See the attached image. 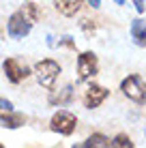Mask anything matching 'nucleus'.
<instances>
[{
    "label": "nucleus",
    "instance_id": "nucleus-1",
    "mask_svg": "<svg viewBox=\"0 0 146 148\" xmlns=\"http://www.w3.org/2000/svg\"><path fill=\"white\" fill-rule=\"evenodd\" d=\"M60 71H62V69H60V64L56 62V60H52V58L39 60V62L34 64V75H37L39 84H41L43 88H47V90L54 88V84H56Z\"/></svg>",
    "mask_w": 146,
    "mask_h": 148
},
{
    "label": "nucleus",
    "instance_id": "nucleus-2",
    "mask_svg": "<svg viewBox=\"0 0 146 148\" xmlns=\"http://www.w3.org/2000/svg\"><path fill=\"white\" fill-rule=\"evenodd\" d=\"M120 90H123V95L127 97V99H131L133 103H140L144 105L146 103V82L140 77V75H129V77H125L120 82Z\"/></svg>",
    "mask_w": 146,
    "mask_h": 148
},
{
    "label": "nucleus",
    "instance_id": "nucleus-3",
    "mask_svg": "<svg viewBox=\"0 0 146 148\" xmlns=\"http://www.w3.org/2000/svg\"><path fill=\"white\" fill-rule=\"evenodd\" d=\"M99 73V60L95 52H82L77 56V82H88Z\"/></svg>",
    "mask_w": 146,
    "mask_h": 148
},
{
    "label": "nucleus",
    "instance_id": "nucleus-4",
    "mask_svg": "<svg viewBox=\"0 0 146 148\" xmlns=\"http://www.w3.org/2000/svg\"><path fill=\"white\" fill-rule=\"evenodd\" d=\"M75 125H77V118H75V114L67 110H58L56 114L52 116V120H49V129L54 131V133H60V135H71L75 131Z\"/></svg>",
    "mask_w": 146,
    "mask_h": 148
},
{
    "label": "nucleus",
    "instance_id": "nucleus-5",
    "mask_svg": "<svg viewBox=\"0 0 146 148\" xmlns=\"http://www.w3.org/2000/svg\"><path fill=\"white\" fill-rule=\"evenodd\" d=\"M2 71H4V75H7V79L11 84H19L22 79H26L30 75V69L26 64H22L17 58H7L2 62Z\"/></svg>",
    "mask_w": 146,
    "mask_h": 148
},
{
    "label": "nucleus",
    "instance_id": "nucleus-6",
    "mask_svg": "<svg viewBox=\"0 0 146 148\" xmlns=\"http://www.w3.org/2000/svg\"><path fill=\"white\" fill-rule=\"evenodd\" d=\"M30 28H32V24H30L19 11L13 13L11 17H9V22H7V34L11 39H24L30 32Z\"/></svg>",
    "mask_w": 146,
    "mask_h": 148
},
{
    "label": "nucleus",
    "instance_id": "nucleus-7",
    "mask_svg": "<svg viewBox=\"0 0 146 148\" xmlns=\"http://www.w3.org/2000/svg\"><path fill=\"white\" fill-rule=\"evenodd\" d=\"M108 97H110L108 88H103V86H99V84H90L86 88V92H84V105H86L88 110H95V108H99Z\"/></svg>",
    "mask_w": 146,
    "mask_h": 148
},
{
    "label": "nucleus",
    "instance_id": "nucleus-8",
    "mask_svg": "<svg viewBox=\"0 0 146 148\" xmlns=\"http://www.w3.org/2000/svg\"><path fill=\"white\" fill-rule=\"evenodd\" d=\"M75 97V90L71 84H67L64 88H60L58 92H52L49 95V105H69Z\"/></svg>",
    "mask_w": 146,
    "mask_h": 148
},
{
    "label": "nucleus",
    "instance_id": "nucleus-9",
    "mask_svg": "<svg viewBox=\"0 0 146 148\" xmlns=\"http://www.w3.org/2000/svg\"><path fill=\"white\" fill-rule=\"evenodd\" d=\"M80 4H82V0H54L56 11L60 15H64V17H73L80 11Z\"/></svg>",
    "mask_w": 146,
    "mask_h": 148
},
{
    "label": "nucleus",
    "instance_id": "nucleus-10",
    "mask_svg": "<svg viewBox=\"0 0 146 148\" xmlns=\"http://www.w3.org/2000/svg\"><path fill=\"white\" fill-rule=\"evenodd\" d=\"M131 39L135 45L146 47V22L144 19H133L131 22Z\"/></svg>",
    "mask_w": 146,
    "mask_h": 148
},
{
    "label": "nucleus",
    "instance_id": "nucleus-11",
    "mask_svg": "<svg viewBox=\"0 0 146 148\" xmlns=\"http://www.w3.org/2000/svg\"><path fill=\"white\" fill-rule=\"evenodd\" d=\"M24 122H26V116L24 114H13V110L2 112V116H0V125H2L4 129H19Z\"/></svg>",
    "mask_w": 146,
    "mask_h": 148
},
{
    "label": "nucleus",
    "instance_id": "nucleus-12",
    "mask_svg": "<svg viewBox=\"0 0 146 148\" xmlns=\"http://www.w3.org/2000/svg\"><path fill=\"white\" fill-rule=\"evenodd\" d=\"M82 146L84 148H110V137H105L103 133H93Z\"/></svg>",
    "mask_w": 146,
    "mask_h": 148
},
{
    "label": "nucleus",
    "instance_id": "nucleus-13",
    "mask_svg": "<svg viewBox=\"0 0 146 148\" xmlns=\"http://www.w3.org/2000/svg\"><path fill=\"white\" fill-rule=\"evenodd\" d=\"M19 13H22L30 24H34L39 17H41V11H39V7H37L34 2H24V4H22V9H19Z\"/></svg>",
    "mask_w": 146,
    "mask_h": 148
},
{
    "label": "nucleus",
    "instance_id": "nucleus-14",
    "mask_svg": "<svg viewBox=\"0 0 146 148\" xmlns=\"http://www.w3.org/2000/svg\"><path fill=\"white\" fill-rule=\"evenodd\" d=\"M110 146H112V148H133V142H131L129 135L118 133L114 140H110Z\"/></svg>",
    "mask_w": 146,
    "mask_h": 148
},
{
    "label": "nucleus",
    "instance_id": "nucleus-15",
    "mask_svg": "<svg viewBox=\"0 0 146 148\" xmlns=\"http://www.w3.org/2000/svg\"><path fill=\"white\" fill-rule=\"evenodd\" d=\"M80 26H82V30L86 32V37H93V34H95V24L90 22V19H82Z\"/></svg>",
    "mask_w": 146,
    "mask_h": 148
},
{
    "label": "nucleus",
    "instance_id": "nucleus-16",
    "mask_svg": "<svg viewBox=\"0 0 146 148\" xmlns=\"http://www.w3.org/2000/svg\"><path fill=\"white\" fill-rule=\"evenodd\" d=\"M11 110H13V103L4 97H0V112H11Z\"/></svg>",
    "mask_w": 146,
    "mask_h": 148
},
{
    "label": "nucleus",
    "instance_id": "nucleus-17",
    "mask_svg": "<svg viewBox=\"0 0 146 148\" xmlns=\"http://www.w3.org/2000/svg\"><path fill=\"white\" fill-rule=\"evenodd\" d=\"M58 45H67V47H71V49H75V43H73V41H71V39H69V37H64V39H60V41H58Z\"/></svg>",
    "mask_w": 146,
    "mask_h": 148
},
{
    "label": "nucleus",
    "instance_id": "nucleus-18",
    "mask_svg": "<svg viewBox=\"0 0 146 148\" xmlns=\"http://www.w3.org/2000/svg\"><path fill=\"white\" fill-rule=\"evenodd\" d=\"M135 2V11L138 13H144V4H142V0H133Z\"/></svg>",
    "mask_w": 146,
    "mask_h": 148
},
{
    "label": "nucleus",
    "instance_id": "nucleus-19",
    "mask_svg": "<svg viewBox=\"0 0 146 148\" xmlns=\"http://www.w3.org/2000/svg\"><path fill=\"white\" fill-rule=\"evenodd\" d=\"M86 2H88L93 9H99V7H101V0H86Z\"/></svg>",
    "mask_w": 146,
    "mask_h": 148
},
{
    "label": "nucleus",
    "instance_id": "nucleus-20",
    "mask_svg": "<svg viewBox=\"0 0 146 148\" xmlns=\"http://www.w3.org/2000/svg\"><path fill=\"white\" fill-rule=\"evenodd\" d=\"M114 2H116V4H125V0H114Z\"/></svg>",
    "mask_w": 146,
    "mask_h": 148
},
{
    "label": "nucleus",
    "instance_id": "nucleus-21",
    "mask_svg": "<svg viewBox=\"0 0 146 148\" xmlns=\"http://www.w3.org/2000/svg\"><path fill=\"white\" fill-rule=\"evenodd\" d=\"M2 37H4V32H2V30H0V41H2Z\"/></svg>",
    "mask_w": 146,
    "mask_h": 148
},
{
    "label": "nucleus",
    "instance_id": "nucleus-22",
    "mask_svg": "<svg viewBox=\"0 0 146 148\" xmlns=\"http://www.w3.org/2000/svg\"><path fill=\"white\" fill-rule=\"evenodd\" d=\"M0 148H4V146H2V144H0Z\"/></svg>",
    "mask_w": 146,
    "mask_h": 148
}]
</instances>
